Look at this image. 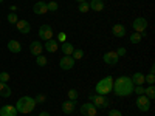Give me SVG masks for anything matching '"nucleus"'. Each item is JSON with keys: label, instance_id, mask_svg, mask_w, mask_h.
<instances>
[{"label": "nucleus", "instance_id": "obj_1", "mask_svg": "<svg viewBox=\"0 0 155 116\" xmlns=\"http://www.w3.org/2000/svg\"><path fill=\"white\" fill-rule=\"evenodd\" d=\"M134 82L129 76H120L118 79H113V90L112 92L120 96V98H126L130 96L134 93Z\"/></svg>", "mask_w": 155, "mask_h": 116}, {"label": "nucleus", "instance_id": "obj_2", "mask_svg": "<svg viewBox=\"0 0 155 116\" xmlns=\"http://www.w3.org/2000/svg\"><path fill=\"white\" fill-rule=\"evenodd\" d=\"M14 107H16L17 111L22 113V114L31 113V111L34 110V107H36V99L31 98V96H22L20 99H17V102H16Z\"/></svg>", "mask_w": 155, "mask_h": 116}, {"label": "nucleus", "instance_id": "obj_3", "mask_svg": "<svg viewBox=\"0 0 155 116\" xmlns=\"http://www.w3.org/2000/svg\"><path fill=\"white\" fill-rule=\"evenodd\" d=\"M96 95H101V96H107L109 93H112V90H113V76H106V77H102L101 81L96 82Z\"/></svg>", "mask_w": 155, "mask_h": 116}, {"label": "nucleus", "instance_id": "obj_4", "mask_svg": "<svg viewBox=\"0 0 155 116\" xmlns=\"http://www.w3.org/2000/svg\"><path fill=\"white\" fill-rule=\"evenodd\" d=\"M90 102L96 107V108H107L109 107V99L106 96H101V95H90L88 96Z\"/></svg>", "mask_w": 155, "mask_h": 116}, {"label": "nucleus", "instance_id": "obj_5", "mask_svg": "<svg viewBox=\"0 0 155 116\" xmlns=\"http://www.w3.org/2000/svg\"><path fill=\"white\" fill-rule=\"evenodd\" d=\"M132 28H134L135 33H140V34L146 33V30H147V20H146L144 17H137V19H134Z\"/></svg>", "mask_w": 155, "mask_h": 116}, {"label": "nucleus", "instance_id": "obj_6", "mask_svg": "<svg viewBox=\"0 0 155 116\" xmlns=\"http://www.w3.org/2000/svg\"><path fill=\"white\" fill-rule=\"evenodd\" d=\"M135 104H137V108L140 111H149L150 110V99L146 95H140L135 101Z\"/></svg>", "mask_w": 155, "mask_h": 116}, {"label": "nucleus", "instance_id": "obj_7", "mask_svg": "<svg viewBox=\"0 0 155 116\" xmlns=\"http://www.w3.org/2000/svg\"><path fill=\"white\" fill-rule=\"evenodd\" d=\"M102 60H104L106 65L115 67L116 63L120 62V57H118V54H116L115 51H107V53H104V56H102Z\"/></svg>", "mask_w": 155, "mask_h": 116}, {"label": "nucleus", "instance_id": "obj_8", "mask_svg": "<svg viewBox=\"0 0 155 116\" xmlns=\"http://www.w3.org/2000/svg\"><path fill=\"white\" fill-rule=\"evenodd\" d=\"M74 63H76V60L71 56H64L59 60V68L64 70V71H68V70H71L74 67Z\"/></svg>", "mask_w": 155, "mask_h": 116}, {"label": "nucleus", "instance_id": "obj_9", "mask_svg": "<svg viewBox=\"0 0 155 116\" xmlns=\"http://www.w3.org/2000/svg\"><path fill=\"white\" fill-rule=\"evenodd\" d=\"M96 110H98V108L92 104V102H85V104L81 105L79 113H81L82 116H96Z\"/></svg>", "mask_w": 155, "mask_h": 116}, {"label": "nucleus", "instance_id": "obj_10", "mask_svg": "<svg viewBox=\"0 0 155 116\" xmlns=\"http://www.w3.org/2000/svg\"><path fill=\"white\" fill-rule=\"evenodd\" d=\"M39 37L42 39V40H48V39H53V28L50 27V25H41V28H39Z\"/></svg>", "mask_w": 155, "mask_h": 116}, {"label": "nucleus", "instance_id": "obj_11", "mask_svg": "<svg viewBox=\"0 0 155 116\" xmlns=\"http://www.w3.org/2000/svg\"><path fill=\"white\" fill-rule=\"evenodd\" d=\"M59 42L56 40V39H48V40H45L44 44V50H47V53H56V51L59 50Z\"/></svg>", "mask_w": 155, "mask_h": 116}, {"label": "nucleus", "instance_id": "obj_12", "mask_svg": "<svg viewBox=\"0 0 155 116\" xmlns=\"http://www.w3.org/2000/svg\"><path fill=\"white\" fill-rule=\"evenodd\" d=\"M47 3L45 2H42V0H39V2H36L34 3V6H33V12L34 14H37V16H44V14H47Z\"/></svg>", "mask_w": 155, "mask_h": 116}, {"label": "nucleus", "instance_id": "obj_13", "mask_svg": "<svg viewBox=\"0 0 155 116\" xmlns=\"http://www.w3.org/2000/svg\"><path fill=\"white\" fill-rule=\"evenodd\" d=\"M16 28H17V31L22 33V34H28V33L31 31V25H30V22H27V20H17Z\"/></svg>", "mask_w": 155, "mask_h": 116}, {"label": "nucleus", "instance_id": "obj_14", "mask_svg": "<svg viewBox=\"0 0 155 116\" xmlns=\"http://www.w3.org/2000/svg\"><path fill=\"white\" fill-rule=\"evenodd\" d=\"M42 51H44V45L39 42V40H34L30 44V53L33 56H39V54H42Z\"/></svg>", "mask_w": 155, "mask_h": 116}, {"label": "nucleus", "instance_id": "obj_15", "mask_svg": "<svg viewBox=\"0 0 155 116\" xmlns=\"http://www.w3.org/2000/svg\"><path fill=\"white\" fill-rule=\"evenodd\" d=\"M17 108L14 105H3L0 108V116H17Z\"/></svg>", "mask_w": 155, "mask_h": 116}, {"label": "nucleus", "instance_id": "obj_16", "mask_svg": "<svg viewBox=\"0 0 155 116\" xmlns=\"http://www.w3.org/2000/svg\"><path fill=\"white\" fill-rule=\"evenodd\" d=\"M76 108V101H65V102H62V111L65 113V114H71Z\"/></svg>", "mask_w": 155, "mask_h": 116}, {"label": "nucleus", "instance_id": "obj_17", "mask_svg": "<svg viewBox=\"0 0 155 116\" xmlns=\"http://www.w3.org/2000/svg\"><path fill=\"white\" fill-rule=\"evenodd\" d=\"M112 34L115 37H124L126 36V27H124V25H121V23L113 25V27H112Z\"/></svg>", "mask_w": 155, "mask_h": 116}, {"label": "nucleus", "instance_id": "obj_18", "mask_svg": "<svg viewBox=\"0 0 155 116\" xmlns=\"http://www.w3.org/2000/svg\"><path fill=\"white\" fill-rule=\"evenodd\" d=\"M8 50L11 51V53L17 54V53H20V51H22V45L17 40H14V39H11V40L8 42Z\"/></svg>", "mask_w": 155, "mask_h": 116}, {"label": "nucleus", "instance_id": "obj_19", "mask_svg": "<svg viewBox=\"0 0 155 116\" xmlns=\"http://www.w3.org/2000/svg\"><path fill=\"white\" fill-rule=\"evenodd\" d=\"M59 47H61V51L64 53V56H71L73 51H74V47H73L70 42H64V44H61Z\"/></svg>", "mask_w": 155, "mask_h": 116}, {"label": "nucleus", "instance_id": "obj_20", "mask_svg": "<svg viewBox=\"0 0 155 116\" xmlns=\"http://www.w3.org/2000/svg\"><path fill=\"white\" fill-rule=\"evenodd\" d=\"M130 79H132L134 85H143V84H146V82H144V74L141 73V71L134 73V76L130 77Z\"/></svg>", "mask_w": 155, "mask_h": 116}, {"label": "nucleus", "instance_id": "obj_21", "mask_svg": "<svg viewBox=\"0 0 155 116\" xmlns=\"http://www.w3.org/2000/svg\"><path fill=\"white\" fill-rule=\"evenodd\" d=\"M11 88L6 82H0V96L2 98H11Z\"/></svg>", "mask_w": 155, "mask_h": 116}, {"label": "nucleus", "instance_id": "obj_22", "mask_svg": "<svg viewBox=\"0 0 155 116\" xmlns=\"http://www.w3.org/2000/svg\"><path fill=\"white\" fill-rule=\"evenodd\" d=\"M88 5H90V9H93V11H96V12H99V11L104 9V2H102V0H92Z\"/></svg>", "mask_w": 155, "mask_h": 116}, {"label": "nucleus", "instance_id": "obj_23", "mask_svg": "<svg viewBox=\"0 0 155 116\" xmlns=\"http://www.w3.org/2000/svg\"><path fill=\"white\" fill-rule=\"evenodd\" d=\"M144 95L152 101V99H155V85H149L147 88H144Z\"/></svg>", "mask_w": 155, "mask_h": 116}, {"label": "nucleus", "instance_id": "obj_24", "mask_svg": "<svg viewBox=\"0 0 155 116\" xmlns=\"http://www.w3.org/2000/svg\"><path fill=\"white\" fill-rule=\"evenodd\" d=\"M141 39H143V36H141L140 33L134 31V34H130V37H129V40H130V44H140Z\"/></svg>", "mask_w": 155, "mask_h": 116}, {"label": "nucleus", "instance_id": "obj_25", "mask_svg": "<svg viewBox=\"0 0 155 116\" xmlns=\"http://www.w3.org/2000/svg\"><path fill=\"white\" fill-rule=\"evenodd\" d=\"M71 57H73L74 60H78V59H82V57H84V50H81V48H74V51H73Z\"/></svg>", "mask_w": 155, "mask_h": 116}, {"label": "nucleus", "instance_id": "obj_26", "mask_svg": "<svg viewBox=\"0 0 155 116\" xmlns=\"http://www.w3.org/2000/svg\"><path fill=\"white\" fill-rule=\"evenodd\" d=\"M47 57L45 56H42V54H39V56H36V63H37V65L39 67H45L47 65Z\"/></svg>", "mask_w": 155, "mask_h": 116}, {"label": "nucleus", "instance_id": "obj_27", "mask_svg": "<svg viewBox=\"0 0 155 116\" xmlns=\"http://www.w3.org/2000/svg\"><path fill=\"white\" fill-rule=\"evenodd\" d=\"M6 20H8L11 25H16V23H17V20H19V17H17L16 12H9L8 17H6Z\"/></svg>", "mask_w": 155, "mask_h": 116}, {"label": "nucleus", "instance_id": "obj_28", "mask_svg": "<svg viewBox=\"0 0 155 116\" xmlns=\"http://www.w3.org/2000/svg\"><path fill=\"white\" fill-rule=\"evenodd\" d=\"M47 9H48V11H51V12L58 11V9H59L58 2H54V0H53V2H48V3H47Z\"/></svg>", "mask_w": 155, "mask_h": 116}, {"label": "nucleus", "instance_id": "obj_29", "mask_svg": "<svg viewBox=\"0 0 155 116\" xmlns=\"http://www.w3.org/2000/svg\"><path fill=\"white\" fill-rule=\"evenodd\" d=\"M144 82H147L149 85H153V84H155V74H153V73L146 74V76H144Z\"/></svg>", "mask_w": 155, "mask_h": 116}, {"label": "nucleus", "instance_id": "obj_30", "mask_svg": "<svg viewBox=\"0 0 155 116\" xmlns=\"http://www.w3.org/2000/svg\"><path fill=\"white\" fill-rule=\"evenodd\" d=\"M68 99H70V101H76V99H78V90H76V88L68 90Z\"/></svg>", "mask_w": 155, "mask_h": 116}, {"label": "nucleus", "instance_id": "obj_31", "mask_svg": "<svg viewBox=\"0 0 155 116\" xmlns=\"http://www.w3.org/2000/svg\"><path fill=\"white\" fill-rule=\"evenodd\" d=\"M79 12H87V11H90V5H88V2H82V3H79Z\"/></svg>", "mask_w": 155, "mask_h": 116}, {"label": "nucleus", "instance_id": "obj_32", "mask_svg": "<svg viewBox=\"0 0 155 116\" xmlns=\"http://www.w3.org/2000/svg\"><path fill=\"white\" fill-rule=\"evenodd\" d=\"M56 40L59 42V44H64V42H67V34L64 33V31H61L59 34H58V39Z\"/></svg>", "mask_w": 155, "mask_h": 116}, {"label": "nucleus", "instance_id": "obj_33", "mask_svg": "<svg viewBox=\"0 0 155 116\" xmlns=\"http://www.w3.org/2000/svg\"><path fill=\"white\" fill-rule=\"evenodd\" d=\"M134 93L138 95V96H140V95H144V87H143V85H135V87H134Z\"/></svg>", "mask_w": 155, "mask_h": 116}, {"label": "nucleus", "instance_id": "obj_34", "mask_svg": "<svg viewBox=\"0 0 155 116\" xmlns=\"http://www.w3.org/2000/svg\"><path fill=\"white\" fill-rule=\"evenodd\" d=\"M8 81H9V73L2 71L0 73V82H8Z\"/></svg>", "mask_w": 155, "mask_h": 116}, {"label": "nucleus", "instance_id": "obj_35", "mask_svg": "<svg viewBox=\"0 0 155 116\" xmlns=\"http://www.w3.org/2000/svg\"><path fill=\"white\" fill-rule=\"evenodd\" d=\"M34 99H36V104H42V102H45V99H47V96L41 93V95H37V96H36Z\"/></svg>", "mask_w": 155, "mask_h": 116}, {"label": "nucleus", "instance_id": "obj_36", "mask_svg": "<svg viewBox=\"0 0 155 116\" xmlns=\"http://www.w3.org/2000/svg\"><path fill=\"white\" fill-rule=\"evenodd\" d=\"M116 54H118V57H123V56H126V48H123V47H120V48H116V51H115Z\"/></svg>", "mask_w": 155, "mask_h": 116}, {"label": "nucleus", "instance_id": "obj_37", "mask_svg": "<svg viewBox=\"0 0 155 116\" xmlns=\"http://www.w3.org/2000/svg\"><path fill=\"white\" fill-rule=\"evenodd\" d=\"M109 116H123V113H121L120 110H115V108H113V110L109 111Z\"/></svg>", "mask_w": 155, "mask_h": 116}, {"label": "nucleus", "instance_id": "obj_38", "mask_svg": "<svg viewBox=\"0 0 155 116\" xmlns=\"http://www.w3.org/2000/svg\"><path fill=\"white\" fill-rule=\"evenodd\" d=\"M9 9H11V12H16V11H17V6H16V5H12Z\"/></svg>", "mask_w": 155, "mask_h": 116}, {"label": "nucleus", "instance_id": "obj_39", "mask_svg": "<svg viewBox=\"0 0 155 116\" xmlns=\"http://www.w3.org/2000/svg\"><path fill=\"white\" fill-rule=\"evenodd\" d=\"M39 116H50V114H48V111H41V113H39Z\"/></svg>", "mask_w": 155, "mask_h": 116}, {"label": "nucleus", "instance_id": "obj_40", "mask_svg": "<svg viewBox=\"0 0 155 116\" xmlns=\"http://www.w3.org/2000/svg\"><path fill=\"white\" fill-rule=\"evenodd\" d=\"M149 73H153V74H155V67H153V65L150 67V71H149Z\"/></svg>", "mask_w": 155, "mask_h": 116}, {"label": "nucleus", "instance_id": "obj_41", "mask_svg": "<svg viewBox=\"0 0 155 116\" xmlns=\"http://www.w3.org/2000/svg\"><path fill=\"white\" fill-rule=\"evenodd\" d=\"M74 2H78V3H82V2H85V0H74Z\"/></svg>", "mask_w": 155, "mask_h": 116}, {"label": "nucleus", "instance_id": "obj_42", "mask_svg": "<svg viewBox=\"0 0 155 116\" xmlns=\"http://www.w3.org/2000/svg\"><path fill=\"white\" fill-rule=\"evenodd\" d=\"M3 2H5V0H0V3H3Z\"/></svg>", "mask_w": 155, "mask_h": 116}]
</instances>
